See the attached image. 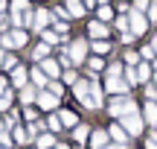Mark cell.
Instances as JSON below:
<instances>
[{
    "mask_svg": "<svg viewBox=\"0 0 157 149\" xmlns=\"http://www.w3.org/2000/svg\"><path fill=\"white\" fill-rule=\"evenodd\" d=\"M108 111H111V117L122 120V117H128V114H137V103L131 97H113L111 103H108Z\"/></svg>",
    "mask_w": 157,
    "mask_h": 149,
    "instance_id": "1",
    "label": "cell"
},
{
    "mask_svg": "<svg viewBox=\"0 0 157 149\" xmlns=\"http://www.w3.org/2000/svg\"><path fill=\"white\" fill-rule=\"evenodd\" d=\"M119 126H122L125 132L131 135V138H137V135H143V126H146V120H143V117H140V111H137V114L122 117V120H119Z\"/></svg>",
    "mask_w": 157,
    "mask_h": 149,
    "instance_id": "2",
    "label": "cell"
},
{
    "mask_svg": "<svg viewBox=\"0 0 157 149\" xmlns=\"http://www.w3.org/2000/svg\"><path fill=\"white\" fill-rule=\"evenodd\" d=\"M128 29L134 32V38H137V35H143V32L148 29V18L143 15V12L131 9V12H128Z\"/></svg>",
    "mask_w": 157,
    "mask_h": 149,
    "instance_id": "3",
    "label": "cell"
},
{
    "mask_svg": "<svg viewBox=\"0 0 157 149\" xmlns=\"http://www.w3.org/2000/svg\"><path fill=\"white\" fill-rule=\"evenodd\" d=\"M67 56H70V62H73V64H82V62H84V56H87V41L76 38L73 44L67 47Z\"/></svg>",
    "mask_w": 157,
    "mask_h": 149,
    "instance_id": "4",
    "label": "cell"
},
{
    "mask_svg": "<svg viewBox=\"0 0 157 149\" xmlns=\"http://www.w3.org/2000/svg\"><path fill=\"white\" fill-rule=\"evenodd\" d=\"M35 103H38L41 111H52V108H58V97H56V94H50L47 88H44V91H38V99H35Z\"/></svg>",
    "mask_w": 157,
    "mask_h": 149,
    "instance_id": "5",
    "label": "cell"
},
{
    "mask_svg": "<svg viewBox=\"0 0 157 149\" xmlns=\"http://www.w3.org/2000/svg\"><path fill=\"white\" fill-rule=\"evenodd\" d=\"M102 103H105V99H102V88H99V82H90V94H87V108H102Z\"/></svg>",
    "mask_w": 157,
    "mask_h": 149,
    "instance_id": "6",
    "label": "cell"
},
{
    "mask_svg": "<svg viewBox=\"0 0 157 149\" xmlns=\"http://www.w3.org/2000/svg\"><path fill=\"white\" fill-rule=\"evenodd\" d=\"M108 135H111V140H113V143H119V146H128V138H131V135L125 132V129L119 126V123H113V126L108 129Z\"/></svg>",
    "mask_w": 157,
    "mask_h": 149,
    "instance_id": "7",
    "label": "cell"
},
{
    "mask_svg": "<svg viewBox=\"0 0 157 149\" xmlns=\"http://www.w3.org/2000/svg\"><path fill=\"white\" fill-rule=\"evenodd\" d=\"M38 67L47 73V79H58V73H61V67H58L56 58H44V62H38Z\"/></svg>",
    "mask_w": 157,
    "mask_h": 149,
    "instance_id": "8",
    "label": "cell"
},
{
    "mask_svg": "<svg viewBox=\"0 0 157 149\" xmlns=\"http://www.w3.org/2000/svg\"><path fill=\"white\" fill-rule=\"evenodd\" d=\"M12 85H15V88H23V85H29V70L23 67V64H17V67L12 70Z\"/></svg>",
    "mask_w": 157,
    "mask_h": 149,
    "instance_id": "9",
    "label": "cell"
},
{
    "mask_svg": "<svg viewBox=\"0 0 157 149\" xmlns=\"http://www.w3.org/2000/svg\"><path fill=\"white\" fill-rule=\"evenodd\" d=\"M87 32H90V38H93V41H102V38L108 35V26H105L102 21H96V18H93V21L87 23Z\"/></svg>",
    "mask_w": 157,
    "mask_h": 149,
    "instance_id": "10",
    "label": "cell"
},
{
    "mask_svg": "<svg viewBox=\"0 0 157 149\" xmlns=\"http://www.w3.org/2000/svg\"><path fill=\"white\" fill-rule=\"evenodd\" d=\"M47 23H52V18H50V9H38L35 12V18H32V29H47Z\"/></svg>",
    "mask_w": 157,
    "mask_h": 149,
    "instance_id": "11",
    "label": "cell"
},
{
    "mask_svg": "<svg viewBox=\"0 0 157 149\" xmlns=\"http://www.w3.org/2000/svg\"><path fill=\"white\" fill-rule=\"evenodd\" d=\"M108 140H111V135L102 132V129L90 132V146H93V149H105V146H108Z\"/></svg>",
    "mask_w": 157,
    "mask_h": 149,
    "instance_id": "12",
    "label": "cell"
},
{
    "mask_svg": "<svg viewBox=\"0 0 157 149\" xmlns=\"http://www.w3.org/2000/svg\"><path fill=\"white\" fill-rule=\"evenodd\" d=\"M29 79H32V85H35V88H41V91L50 85V79H47V73H44L41 67H32V70H29Z\"/></svg>",
    "mask_w": 157,
    "mask_h": 149,
    "instance_id": "13",
    "label": "cell"
},
{
    "mask_svg": "<svg viewBox=\"0 0 157 149\" xmlns=\"http://www.w3.org/2000/svg\"><path fill=\"white\" fill-rule=\"evenodd\" d=\"M9 41H12V50L26 47V29H12V32H9Z\"/></svg>",
    "mask_w": 157,
    "mask_h": 149,
    "instance_id": "14",
    "label": "cell"
},
{
    "mask_svg": "<svg viewBox=\"0 0 157 149\" xmlns=\"http://www.w3.org/2000/svg\"><path fill=\"white\" fill-rule=\"evenodd\" d=\"M143 120H146L148 126H157V103H151V99L146 103V108H143Z\"/></svg>",
    "mask_w": 157,
    "mask_h": 149,
    "instance_id": "15",
    "label": "cell"
},
{
    "mask_svg": "<svg viewBox=\"0 0 157 149\" xmlns=\"http://www.w3.org/2000/svg\"><path fill=\"white\" fill-rule=\"evenodd\" d=\"M35 99H38V88L35 85H23L21 88V103L29 105V103H35Z\"/></svg>",
    "mask_w": 157,
    "mask_h": 149,
    "instance_id": "16",
    "label": "cell"
},
{
    "mask_svg": "<svg viewBox=\"0 0 157 149\" xmlns=\"http://www.w3.org/2000/svg\"><path fill=\"white\" fill-rule=\"evenodd\" d=\"M73 94H76V99H78V103H87V94H90V82H76V85H73Z\"/></svg>",
    "mask_w": 157,
    "mask_h": 149,
    "instance_id": "17",
    "label": "cell"
},
{
    "mask_svg": "<svg viewBox=\"0 0 157 149\" xmlns=\"http://www.w3.org/2000/svg\"><path fill=\"white\" fill-rule=\"evenodd\" d=\"M35 143H38V149H52L58 140H56V135H52V132H44V135L35 138Z\"/></svg>",
    "mask_w": 157,
    "mask_h": 149,
    "instance_id": "18",
    "label": "cell"
},
{
    "mask_svg": "<svg viewBox=\"0 0 157 149\" xmlns=\"http://www.w3.org/2000/svg\"><path fill=\"white\" fill-rule=\"evenodd\" d=\"M12 138H15V143H21V146L32 143V138H29V132L23 126H15V129H12Z\"/></svg>",
    "mask_w": 157,
    "mask_h": 149,
    "instance_id": "19",
    "label": "cell"
},
{
    "mask_svg": "<svg viewBox=\"0 0 157 149\" xmlns=\"http://www.w3.org/2000/svg\"><path fill=\"white\" fill-rule=\"evenodd\" d=\"M58 120H61L64 129H76L78 126V117L73 114V111H58Z\"/></svg>",
    "mask_w": 157,
    "mask_h": 149,
    "instance_id": "20",
    "label": "cell"
},
{
    "mask_svg": "<svg viewBox=\"0 0 157 149\" xmlns=\"http://www.w3.org/2000/svg\"><path fill=\"white\" fill-rule=\"evenodd\" d=\"M64 9H67V15H73V18H82L84 15V3H82V0H67Z\"/></svg>",
    "mask_w": 157,
    "mask_h": 149,
    "instance_id": "21",
    "label": "cell"
},
{
    "mask_svg": "<svg viewBox=\"0 0 157 149\" xmlns=\"http://www.w3.org/2000/svg\"><path fill=\"white\" fill-rule=\"evenodd\" d=\"M12 15H32L29 0H12Z\"/></svg>",
    "mask_w": 157,
    "mask_h": 149,
    "instance_id": "22",
    "label": "cell"
},
{
    "mask_svg": "<svg viewBox=\"0 0 157 149\" xmlns=\"http://www.w3.org/2000/svg\"><path fill=\"white\" fill-rule=\"evenodd\" d=\"M32 58H35V62H44V58H50V44H44V41H41V44L32 50Z\"/></svg>",
    "mask_w": 157,
    "mask_h": 149,
    "instance_id": "23",
    "label": "cell"
},
{
    "mask_svg": "<svg viewBox=\"0 0 157 149\" xmlns=\"http://www.w3.org/2000/svg\"><path fill=\"white\" fill-rule=\"evenodd\" d=\"M58 38H61V35L58 32H52V29H41V41H44V44H58Z\"/></svg>",
    "mask_w": 157,
    "mask_h": 149,
    "instance_id": "24",
    "label": "cell"
},
{
    "mask_svg": "<svg viewBox=\"0 0 157 149\" xmlns=\"http://www.w3.org/2000/svg\"><path fill=\"white\" fill-rule=\"evenodd\" d=\"M111 41H105V38H102V41H93V53H96V56H105V53H111Z\"/></svg>",
    "mask_w": 157,
    "mask_h": 149,
    "instance_id": "25",
    "label": "cell"
},
{
    "mask_svg": "<svg viewBox=\"0 0 157 149\" xmlns=\"http://www.w3.org/2000/svg\"><path fill=\"white\" fill-rule=\"evenodd\" d=\"M61 120H58V114H50V117H47V132H52V135H56V132H61Z\"/></svg>",
    "mask_w": 157,
    "mask_h": 149,
    "instance_id": "26",
    "label": "cell"
},
{
    "mask_svg": "<svg viewBox=\"0 0 157 149\" xmlns=\"http://www.w3.org/2000/svg\"><path fill=\"white\" fill-rule=\"evenodd\" d=\"M151 70H154V67H148L146 62H143V64H137V79H140V82H148V76H151Z\"/></svg>",
    "mask_w": 157,
    "mask_h": 149,
    "instance_id": "27",
    "label": "cell"
},
{
    "mask_svg": "<svg viewBox=\"0 0 157 149\" xmlns=\"http://www.w3.org/2000/svg\"><path fill=\"white\" fill-rule=\"evenodd\" d=\"M111 18H113V9H111V6H99V12H96V21L105 23V21H111Z\"/></svg>",
    "mask_w": 157,
    "mask_h": 149,
    "instance_id": "28",
    "label": "cell"
},
{
    "mask_svg": "<svg viewBox=\"0 0 157 149\" xmlns=\"http://www.w3.org/2000/svg\"><path fill=\"white\" fill-rule=\"evenodd\" d=\"M87 67H90V73H99V70H105V62H102V58L99 56H96V58H90V62H87Z\"/></svg>",
    "mask_w": 157,
    "mask_h": 149,
    "instance_id": "29",
    "label": "cell"
},
{
    "mask_svg": "<svg viewBox=\"0 0 157 149\" xmlns=\"http://www.w3.org/2000/svg\"><path fill=\"white\" fill-rule=\"evenodd\" d=\"M47 91H50V94H56V97H64V85H61V82H56V79H50Z\"/></svg>",
    "mask_w": 157,
    "mask_h": 149,
    "instance_id": "30",
    "label": "cell"
},
{
    "mask_svg": "<svg viewBox=\"0 0 157 149\" xmlns=\"http://www.w3.org/2000/svg\"><path fill=\"white\" fill-rule=\"evenodd\" d=\"M125 82H128V85H137V82H140V79H137V67H125Z\"/></svg>",
    "mask_w": 157,
    "mask_h": 149,
    "instance_id": "31",
    "label": "cell"
},
{
    "mask_svg": "<svg viewBox=\"0 0 157 149\" xmlns=\"http://www.w3.org/2000/svg\"><path fill=\"white\" fill-rule=\"evenodd\" d=\"M87 135H90V129H87V126H76V129H73V138L78 140V143H82V140L87 138Z\"/></svg>",
    "mask_w": 157,
    "mask_h": 149,
    "instance_id": "32",
    "label": "cell"
},
{
    "mask_svg": "<svg viewBox=\"0 0 157 149\" xmlns=\"http://www.w3.org/2000/svg\"><path fill=\"white\" fill-rule=\"evenodd\" d=\"M9 105H12V91H6L0 94V111H9Z\"/></svg>",
    "mask_w": 157,
    "mask_h": 149,
    "instance_id": "33",
    "label": "cell"
},
{
    "mask_svg": "<svg viewBox=\"0 0 157 149\" xmlns=\"http://www.w3.org/2000/svg\"><path fill=\"white\" fill-rule=\"evenodd\" d=\"M64 82H67V85H76V82H78V76H76V70H73V67L64 70Z\"/></svg>",
    "mask_w": 157,
    "mask_h": 149,
    "instance_id": "34",
    "label": "cell"
},
{
    "mask_svg": "<svg viewBox=\"0 0 157 149\" xmlns=\"http://www.w3.org/2000/svg\"><path fill=\"white\" fill-rule=\"evenodd\" d=\"M17 117H21V114H17V111H9L3 123H6V126H12V129H15V126H17Z\"/></svg>",
    "mask_w": 157,
    "mask_h": 149,
    "instance_id": "35",
    "label": "cell"
},
{
    "mask_svg": "<svg viewBox=\"0 0 157 149\" xmlns=\"http://www.w3.org/2000/svg\"><path fill=\"white\" fill-rule=\"evenodd\" d=\"M146 18H148V23L157 21V0H151V6H148V15H146Z\"/></svg>",
    "mask_w": 157,
    "mask_h": 149,
    "instance_id": "36",
    "label": "cell"
},
{
    "mask_svg": "<svg viewBox=\"0 0 157 149\" xmlns=\"http://www.w3.org/2000/svg\"><path fill=\"white\" fill-rule=\"evenodd\" d=\"M148 6H151V0H134V9L137 12H148Z\"/></svg>",
    "mask_w": 157,
    "mask_h": 149,
    "instance_id": "37",
    "label": "cell"
},
{
    "mask_svg": "<svg viewBox=\"0 0 157 149\" xmlns=\"http://www.w3.org/2000/svg\"><path fill=\"white\" fill-rule=\"evenodd\" d=\"M17 67V58L15 56H6V62H3V70H15Z\"/></svg>",
    "mask_w": 157,
    "mask_h": 149,
    "instance_id": "38",
    "label": "cell"
},
{
    "mask_svg": "<svg viewBox=\"0 0 157 149\" xmlns=\"http://www.w3.org/2000/svg\"><path fill=\"white\" fill-rule=\"evenodd\" d=\"M146 149H157V132H151L146 138Z\"/></svg>",
    "mask_w": 157,
    "mask_h": 149,
    "instance_id": "39",
    "label": "cell"
},
{
    "mask_svg": "<svg viewBox=\"0 0 157 149\" xmlns=\"http://www.w3.org/2000/svg\"><path fill=\"white\" fill-rule=\"evenodd\" d=\"M140 56L146 58V62H148V58H154V50H151V44H148V47H140Z\"/></svg>",
    "mask_w": 157,
    "mask_h": 149,
    "instance_id": "40",
    "label": "cell"
},
{
    "mask_svg": "<svg viewBox=\"0 0 157 149\" xmlns=\"http://www.w3.org/2000/svg\"><path fill=\"white\" fill-rule=\"evenodd\" d=\"M67 29H70L67 21H56V32H58V35H67Z\"/></svg>",
    "mask_w": 157,
    "mask_h": 149,
    "instance_id": "41",
    "label": "cell"
},
{
    "mask_svg": "<svg viewBox=\"0 0 157 149\" xmlns=\"http://www.w3.org/2000/svg\"><path fill=\"white\" fill-rule=\"evenodd\" d=\"M146 97H148V99H151V103H154V99H157V88H154V85H148V88H146Z\"/></svg>",
    "mask_w": 157,
    "mask_h": 149,
    "instance_id": "42",
    "label": "cell"
},
{
    "mask_svg": "<svg viewBox=\"0 0 157 149\" xmlns=\"http://www.w3.org/2000/svg\"><path fill=\"white\" fill-rule=\"evenodd\" d=\"M137 58H140L137 53H125V62H128V64H137Z\"/></svg>",
    "mask_w": 157,
    "mask_h": 149,
    "instance_id": "43",
    "label": "cell"
},
{
    "mask_svg": "<svg viewBox=\"0 0 157 149\" xmlns=\"http://www.w3.org/2000/svg\"><path fill=\"white\" fill-rule=\"evenodd\" d=\"M6 91H9V88H6V79L0 76V94H6Z\"/></svg>",
    "mask_w": 157,
    "mask_h": 149,
    "instance_id": "44",
    "label": "cell"
},
{
    "mask_svg": "<svg viewBox=\"0 0 157 149\" xmlns=\"http://www.w3.org/2000/svg\"><path fill=\"white\" fill-rule=\"evenodd\" d=\"M105 149H128V146H119V143H108Z\"/></svg>",
    "mask_w": 157,
    "mask_h": 149,
    "instance_id": "45",
    "label": "cell"
},
{
    "mask_svg": "<svg viewBox=\"0 0 157 149\" xmlns=\"http://www.w3.org/2000/svg\"><path fill=\"white\" fill-rule=\"evenodd\" d=\"M6 56H9V53H6V50H0V67H3V62H6Z\"/></svg>",
    "mask_w": 157,
    "mask_h": 149,
    "instance_id": "46",
    "label": "cell"
},
{
    "mask_svg": "<svg viewBox=\"0 0 157 149\" xmlns=\"http://www.w3.org/2000/svg\"><path fill=\"white\" fill-rule=\"evenodd\" d=\"M6 6H9V3H6V0H0V18H3V12H6Z\"/></svg>",
    "mask_w": 157,
    "mask_h": 149,
    "instance_id": "47",
    "label": "cell"
},
{
    "mask_svg": "<svg viewBox=\"0 0 157 149\" xmlns=\"http://www.w3.org/2000/svg\"><path fill=\"white\" fill-rule=\"evenodd\" d=\"M151 50L157 53V35H154V38H151Z\"/></svg>",
    "mask_w": 157,
    "mask_h": 149,
    "instance_id": "48",
    "label": "cell"
},
{
    "mask_svg": "<svg viewBox=\"0 0 157 149\" xmlns=\"http://www.w3.org/2000/svg\"><path fill=\"white\" fill-rule=\"evenodd\" d=\"M82 3H84V6H96V0H82Z\"/></svg>",
    "mask_w": 157,
    "mask_h": 149,
    "instance_id": "49",
    "label": "cell"
},
{
    "mask_svg": "<svg viewBox=\"0 0 157 149\" xmlns=\"http://www.w3.org/2000/svg\"><path fill=\"white\" fill-rule=\"evenodd\" d=\"M56 149H70V146L67 143H56Z\"/></svg>",
    "mask_w": 157,
    "mask_h": 149,
    "instance_id": "50",
    "label": "cell"
},
{
    "mask_svg": "<svg viewBox=\"0 0 157 149\" xmlns=\"http://www.w3.org/2000/svg\"><path fill=\"white\" fill-rule=\"evenodd\" d=\"M0 132H6V123H3V117H0Z\"/></svg>",
    "mask_w": 157,
    "mask_h": 149,
    "instance_id": "51",
    "label": "cell"
},
{
    "mask_svg": "<svg viewBox=\"0 0 157 149\" xmlns=\"http://www.w3.org/2000/svg\"><path fill=\"white\" fill-rule=\"evenodd\" d=\"M96 3H99V6H108V3H111V0H96Z\"/></svg>",
    "mask_w": 157,
    "mask_h": 149,
    "instance_id": "52",
    "label": "cell"
},
{
    "mask_svg": "<svg viewBox=\"0 0 157 149\" xmlns=\"http://www.w3.org/2000/svg\"><path fill=\"white\" fill-rule=\"evenodd\" d=\"M154 82H157V73H154Z\"/></svg>",
    "mask_w": 157,
    "mask_h": 149,
    "instance_id": "53",
    "label": "cell"
}]
</instances>
